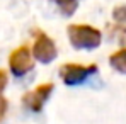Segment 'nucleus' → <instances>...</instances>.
Masks as SVG:
<instances>
[{
    "label": "nucleus",
    "mask_w": 126,
    "mask_h": 124,
    "mask_svg": "<svg viewBox=\"0 0 126 124\" xmlns=\"http://www.w3.org/2000/svg\"><path fill=\"white\" fill-rule=\"evenodd\" d=\"M53 2L56 3V7L60 9V12H62L65 17L73 15V12L79 7V0H53Z\"/></svg>",
    "instance_id": "obj_7"
},
{
    "label": "nucleus",
    "mask_w": 126,
    "mask_h": 124,
    "mask_svg": "<svg viewBox=\"0 0 126 124\" xmlns=\"http://www.w3.org/2000/svg\"><path fill=\"white\" fill-rule=\"evenodd\" d=\"M51 92H53V83H49V82L41 83V85H38L34 90L27 92V94L22 97V104H24V107H26L27 110H31V112H41V109L44 107L46 100L49 99Z\"/></svg>",
    "instance_id": "obj_5"
},
{
    "label": "nucleus",
    "mask_w": 126,
    "mask_h": 124,
    "mask_svg": "<svg viewBox=\"0 0 126 124\" xmlns=\"http://www.w3.org/2000/svg\"><path fill=\"white\" fill-rule=\"evenodd\" d=\"M97 71V65H79V63H65L60 66V78L63 80L65 85H79L85 82L90 75Z\"/></svg>",
    "instance_id": "obj_2"
},
{
    "label": "nucleus",
    "mask_w": 126,
    "mask_h": 124,
    "mask_svg": "<svg viewBox=\"0 0 126 124\" xmlns=\"http://www.w3.org/2000/svg\"><path fill=\"white\" fill-rule=\"evenodd\" d=\"M68 41L75 49H95L101 46L102 34L89 24H72L66 29Z\"/></svg>",
    "instance_id": "obj_1"
},
{
    "label": "nucleus",
    "mask_w": 126,
    "mask_h": 124,
    "mask_svg": "<svg viewBox=\"0 0 126 124\" xmlns=\"http://www.w3.org/2000/svg\"><path fill=\"white\" fill-rule=\"evenodd\" d=\"M9 66L16 77H24L26 73H29L34 66V58L29 46H19L17 49H14L9 56Z\"/></svg>",
    "instance_id": "obj_4"
},
{
    "label": "nucleus",
    "mask_w": 126,
    "mask_h": 124,
    "mask_svg": "<svg viewBox=\"0 0 126 124\" xmlns=\"http://www.w3.org/2000/svg\"><path fill=\"white\" fill-rule=\"evenodd\" d=\"M31 53H32L34 60L48 65V63H51L56 58L58 49H56L55 41L48 34H44L43 31H36L34 32V44H32V51Z\"/></svg>",
    "instance_id": "obj_3"
},
{
    "label": "nucleus",
    "mask_w": 126,
    "mask_h": 124,
    "mask_svg": "<svg viewBox=\"0 0 126 124\" xmlns=\"http://www.w3.org/2000/svg\"><path fill=\"white\" fill-rule=\"evenodd\" d=\"M109 63H111V66H112L116 71L126 75V48L116 51V53H112L111 58H109Z\"/></svg>",
    "instance_id": "obj_6"
},
{
    "label": "nucleus",
    "mask_w": 126,
    "mask_h": 124,
    "mask_svg": "<svg viewBox=\"0 0 126 124\" xmlns=\"http://www.w3.org/2000/svg\"><path fill=\"white\" fill-rule=\"evenodd\" d=\"M112 17H114V21L118 22V24H121V26L126 27V5L116 7V9L112 10Z\"/></svg>",
    "instance_id": "obj_9"
},
{
    "label": "nucleus",
    "mask_w": 126,
    "mask_h": 124,
    "mask_svg": "<svg viewBox=\"0 0 126 124\" xmlns=\"http://www.w3.org/2000/svg\"><path fill=\"white\" fill-rule=\"evenodd\" d=\"M7 85V73L3 70H0V121L3 119L5 116V110H7V100L3 99V88Z\"/></svg>",
    "instance_id": "obj_8"
}]
</instances>
